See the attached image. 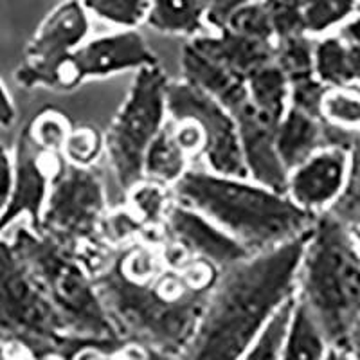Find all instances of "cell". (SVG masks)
Wrapping results in <instances>:
<instances>
[{"label":"cell","mask_w":360,"mask_h":360,"mask_svg":"<svg viewBox=\"0 0 360 360\" xmlns=\"http://www.w3.org/2000/svg\"><path fill=\"white\" fill-rule=\"evenodd\" d=\"M107 217L101 176L92 166L62 160L53 173L38 233L47 234L78 256L90 274H98L110 259L99 242Z\"/></svg>","instance_id":"obj_7"},{"label":"cell","mask_w":360,"mask_h":360,"mask_svg":"<svg viewBox=\"0 0 360 360\" xmlns=\"http://www.w3.org/2000/svg\"><path fill=\"white\" fill-rule=\"evenodd\" d=\"M146 24L155 31L180 37H197L207 27L205 0H150Z\"/></svg>","instance_id":"obj_20"},{"label":"cell","mask_w":360,"mask_h":360,"mask_svg":"<svg viewBox=\"0 0 360 360\" xmlns=\"http://www.w3.org/2000/svg\"><path fill=\"white\" fill-rule=\"evenodd\" d=\"M348 152L323 148L288 173L287 191L297 205L315 213L335 200L346 182Z\"/></svg>","instance_id":"obj_15"},{"label":"cell","mask_w":360,"mask_h":360,"mask_svg":"<svg viewBox=\"0 0 360 360\" xmlns=\"http://www.w3.org/2000/svg\"><path fill=\"white\" fill-rule=\"evenodd\" d=\"M6 356H9L8 346H4V344H0V359H6Z\"/></svg>","instance_id":"obj_43"},{"label":"cell","mask_w":360,"mask_h":360,"mask_svg":"<svg viewBox=\"0 0 360 360\" xmlns=\"http://www.w3.org/2000/svg\"><path fill=\"white\" fill-rule=\"evenodd\" d=\"M166 110L175 121L191 119L202 128V153L214 173L238 179L249 176L236 121L217 98L186 79L169 83L166 90Z\"/></svg>","instance_id":"obj_9"},{"label":"cell","mask_w":360,"mask_h":360,"mask_svg":"<svg viewBox=\"0 0 360 360\" xmlns=\"http://www.w3.org/2000/svg\"><path fill=\"white\" fill-rule=\"evenodd\" d=\"M224 25L236 31V33L245 34V37L276 41L274 29H272L270 13L265 4V0H250L247 4L236 8L231 13L229 18L225 20Z\"/></svg>","instance_id":"obj_29"},{"label":"cell","mask_w":360,"mask_h":360,"mask_svg":"<svg viewBox=\"0 0 360 360\" xmlns=\"http://www.w3.org/2000/svg\"><path fill=\"white\" fill-rule=\"evenodd\" d=\"M288 85H290V90H288L290 107L299 108L314 117H323V99L326 96L328 86L315 74L294 79Z\"/></svg>","instance_id":"obj_35"},{"label":"cell","mask_w":360,"mask_h":360,"mask_svg":"<svg viewBox=\"0 0 360 360\" xmlns=\"http://www.w3.org/2000/svg\"><path fill=\"white\" fill-rule=\"evenodd\" d=\"M323 117L342 127L360 124V94L349 90L328 89L323 99Z\"/></svg>","instance_id":"obj_34"},{"label":"cell","mask_w":360,"mask_h":360,"mask_svg":"<svg viewBox=\"0 0 360 360\" xmlns=\"http://www.w3.org/2000/svg\"><path fill=\"white\" fill-rule=\"evenodd\" d=\"M242 180L220 173L186 172L175 182V195L180 204L200 211L252 254L310 233L315 213L285 193Z\"/></svg>","instance_id":"obj_3"},{"label":"cell","mask_w":360,"mask_h":360,"mask_svg":"<svg viewBox=\"0 0 360 360\" xmlns=\"http://www.w3.org/2000/svg\"><path fill=\"white\" fill-rule=\"evenodd\" d=\"M348 352H349V355H352V356H356V359H360V317L356 319L355 326H353L352 333H349Z\"/></svg>","instance_id":"obj_41"},{"label":"cell","mask_w":360,"mask_h":360,"mask_svg":"<svg viewBox=\"0 0 360 360\" xmlns=\"http://www.w3.org/2000/svg\"><path fill=\"white\" fill-rule=\"evenodd\" d=\"M356 9H359V11H360V0H359V6H356Z\"/></svg>","instance_id":"obj_45"},{"label":"cell","mask_w":360,"mask_h":360,"mask_svg":"<svg viewBox=\"0 0 360 360\" xmlns=\"http://www.w3.org/2000/svg\"><path fill=\"white\" fill-rule=\"evenodd\" d=\"M295 307V295L285 299L281 307L270 315L250 348L247 349L245 359H279L285 348V340L290 328L292 311Z\"/></svg>","instance_id":"obj_24"},{"label":"cell","mask_w":360,"mask_h":360,"mask_svg":"<svg viewBox=\"0 0 360 360\" xmlns=\"http://www.w3.org/2000/svg\"><path fill=\"white\" fill-rule=\"evenodd\" d=\"M349 229L353 231V236H355V240L359 242V245H360V220L356 221V224H353Z\"/></svg>","instance_id":"obj_42"},{"label":"cell","mask_w":360,"mask_h":360,"mask_svg":"<svg viewBox=\"0 0 360 360\" xmlns=\"http://www.w3.org/2000/svg\"><path fill=\"white\" fill-rule=\"evenodd\" d=\"M220 269L204 258L166 265L146 281L130 278L114 256L92 276L119 337L148 356H182L197 333Z\"/></svg>","instance_id":"obj_1"},{"label":"cell","mask_w":360,"mask_h":360,"mask_svg":"<svg viewBox=\"0 0 360 360\" xmlns=\"http://www.w3.org/2000/svg\"><path fill=\"white\" fill-rule=\"evenodd\" d=\"M231 114L236 121L240 144H242L243 159H245L249 175L265 188L287 193L288 169L283 166L278 150H276L278 127L269 123L256 110L250 98L245 99L242 105H238Z\"/></svg>","instance_id":"obj_14"},{"label":"cell","mask_w":360,"mask_h":360,"mask_svg":"<svg viewBox=\"0 0 360 360\" xmlns=\"http://www.w3.org/2000/svg\"><path fill=\"white\" fill-rule=\"evenodd\" d=\"M189 44L243 79L258 67L274 62L276 41L245 37L225 25L214 33L193 37Z\"/></svg>","instance_id":"obj_16"},{"label":"cell","mask_w":360,"mask_h":360,"mask_svg":"<svg viewBox=\"0 0 360 360\" xmlns=\"http://www.w3.org/2000/svg\"><path fill=\"white\" fill-rule=\"evenodd\" d=\"M11 245L56 308L69 335L123 340L103 307L92 274L76 254L31 227L17 231Z\"/></svg>","instance_id":"obj_5"},{"label":"cell","mask_w":360,"mask_h":360,"mask_svg":"<svg viewBox=\"0 0 360 360\" xmlns=\"http://www.w3.org/2000/svg\"><path fill=\"white\" fill-rule=\"evenodd\" d=\"M182 70L186 82L217 98L229 112L249 99L247 79L221 67L220 63L195 49L191 44L186 45L182 51Z\"/></svg>","instance_id":"obj_17"},{"label":"cell","mask_w":360,"mask_h":360,"mask_svg":"<svg viewBox=\"0 0 360 360\" xmlns=\"http://www.w3.org/2000/svg\"><path fill=\"white\" fill-rule=\"evenodd\" d=\"M274 62L285 72L288 83L294 79L311 76L314 72V45L307 34L278 38L276 40Z\"/></svg>","instance_id":"obj_25"},{"label":"cell","mask_w":360,"mask_h":360,"mask_svg":"<svg viewBox=\"0 0 360 360\" xmlns=\"http://www.w3.org/2000/svg\"><path fill=\"white\" fill-rule=\"evenodd\" d=\"M205 2H207V24L217 31L225 24L234 9L247 4L250 0H205Z\"/></svg>","instance_id":"obj_38"},{"label":"cell","mask_w":360,"mask_h":360,"mask_svg":"<svg viewBox=\"0 0 360 360\" xmlns=\"http://www.w3.org/2000/svg\"><path fill=\"white\" fill-rule=\"evenodd\" d=\"M297 279L299 295L337 352L332 356L349 355V333L360 317V252L352 229L330 211L315 217Z\"/></svg>","instance_id":"obj_4"},{"label":"cell","mask_w":360,"mask_h":360,"mask_svg":"<svg viewBox=\"0 0 360 360\" xmlns=\"http://www.w3.org/2000/svg\"><path fill=\"white\" fill-rule=\"evenodd\" d=\"M162 229L173 242L180 243L188 252L197 258H204L225 269L249 258L250 250L231 236L220 225L209 220L197 209L184 204H172L164 217Z\"/></svg>","instance_id":"obj_12"},{"label":"cell","mask_w":360,"mask_h":360,"mask_svg":"<svg viewBox=\"0 0 360 360\" xmlns=\"http://www.w3.org/2000/svg\"><path fill=\"white\" fill-rule=\"evenodd\" d=\"M175 135L180 146L188 153L202 152L204 150V131L195 121L186 119V121H175Z\"/></svg>","instance_id":"obj_36"},{"label":"cell","mask_w":360,"mask_h":360,"mask_svg":"<svg viewBox=\"0 0 360 360\" xmlns=\"http://www.w3.org/2000/svg\"><path fill=\"white\" fill-rule=\"evenodd\" d=\"M247 90L256 110L278 127L281 117L287 112L288 79L276 62L265 63L247 76Z\"/></svg>","instance_id":"obj_21"},{"label":"cell","mask_w":360,"mask_h":360,"mask_svg":"<svg viewBox=\"0 0 360 360\" xmlns=\"http://www.w3.org/2000/svg\"><path fill=\"white\" fill-rule=\"evenodd\" d=\"M314 72L326 86L360 83V45L326 37L314 45Z\"/></svg>","instance_id":"obj_19"},{"label":"cell","mask_w":360,"mask_h":360,"mask_svg":"<svg viewBox=\"0 0 360 360\" xmlns=\"http://www.w3.org/2000/svg\"><path fill=\"white\" fill-rule=\"evenodd\" d=\"M13 180H15V162L9 157L8 150L0 144V214L4 213L11 198Z\"/></svg>","instance_id":"obj_37"},{"label":"cell","mask_w":360,"mask_h":360,"mask_svg":"<svg viewBox=\"0 0 360 360\" xmlns=\"http://www.w3.org/2000/svg\"><path fill=\"white\" fill-rule=\"evenodd\" d=\"M188 152L180 146L175 128L166 124L148 146L144 155V175L159 184H175L186 173Z\"/></svg>","instance_id":"obj_23"},{"label":"cell","mask_w":360,"mask_h":360,"mask_svg":"<svg viewBox=\"0 0 360 360\" xmlns=\"http://www.w3.org/2000/svg\"><path fill=\"white\" fill-rule=\"evenodd\" d=\"M150 65H159L155 53L148 47L143 34L128 29L79 45L63 65L60 86L74 89L85 79L103 78L128 69L139 70Z\"/></svg>","instance_id":"obj_11"},{"label":"cell","mask_w":360,"mask_h":360,"mask_svg":"<svg viewBox=\"0 0 360 360\" xmlns=\"http://www.w3.org/2000/svg\"><path fill=\"white\" fill-rule=\"evenodd\" d=\"M86 11L96 18L119 25V27H135L146 22L150 0H82Z\"/></svg>","instance_id":"obj_27"},{"label":"cell","mask_w":360,"mask_h":360,"mask_svg":"<svg viewBox=\"0 0 360 360\" xmlns=\"http://www.w3.org/2000/svg\"><path fill=\"white\" fill-rule=\"evenodd\" d=\"M0 344L37 359H78L89 340L67 333L31 270L0 238Z\"/></svg>","instance_id":"obj_6"},{"label":"cell","mask_w":360,"mask_h":360,"mask_svg":"<svg viewBox=\"0 0 360 360\" xmlns=\"http://www.w3.org/2000/svg\"><path fill=\"white\" fill-rule=\"evenodd\" d=\"M359 0H301L307 33H326L353 15Z\"/></svg>","instance_id":"obj_26"},{"label":"cell","mask_w":360,"mask_h":360,"mask_svg":"<svg viewBox=\"0 0 360 360\" xmlns=\"http://www.w3.org/2000/svg\"><path fill=\"white\" fill-rule=\"evenodd\" d=\"M53 153L45 152L31 137L29 127L22 130L15 153V180H13V193L8 207L0 214V231H4L9 224L25 214L31 220V229L34 233L40 231L41 213L47 200L51 188L49 166L45 157Z\"/></svg>","instance_id":"obj_13"},{"label":"cell","mask_w":360,"mask_h":360,"mask_svg":"<svg viewBox=\"0 0 360 360\" xmlns=\"http://www.w3.org/2000/svg\"><path fill=\"white\" fill-rule=\"evenodd\" d=\"M349 153H352L349 173L346 175L342 191L328 211L342 224L352 227L360 220V144H356Z\"/></svg>","instance_id":"obj_30"},{"label":"cell","mask_w":360,"mask_h":360,"mask_svg":"<svg viewBox=\"0 0 360 360\" xmlns=\"http://www.w3.org/2000/svg\"><path fill=\"white\" fill-rule=\"evenodd\" d=\"M339 37L348 44L360 45V15L355 18H349L348 22H342L339 29Z\"/></svg>","instance_id":"obj_40"},{"label":"cell","mask_w":360,"mask_h":360,"mask_svg":"<svg viewBox=\"0 0 360 360\" xmlns=\"http://www.w3.org/2000/svg\"><path fill=\"white\" fill-rule=\"evenodd\" d=\"M89 11L82 0H67L49 13L25 53L15 79L25 89L60 86L62 69L89 33Z\"/></svg>","instance_id":"obj_10"},{"label":"cell","mask_w":360,"mask_h":360,"mask_svg":"<svg viewBox=\"0 0 360 360\" xmlns=\"http://www.w3.org/2000/svg\"><path fill=\"white\" fill-rule=\"evenodd\" d=\"M323 148V117L288 107L276 130V150L288 173Z\"/></svg>","instance_id":"obj_18"},{"label":"cell","mask_w":360,"mask_h":360,"mask_svg":"<svg viewBox=\"0 0 360 360\" xmlns=\"http://www.w3.org/2000/svg\"><path fill=\"white\" fill-rule=\"evenodd\" d=\"M168 78L159 65L139 69L127 101L115 115L105 137L119 188L130 191L144 176V155L148 146L164 127Z\"/></svg>","instance_id":"obj_8"},{"label":"cell","mask_w":360,"mask_h":360,"mask_svg":"<svg viewBox=\"0 0 360 360\" xmlns=\"http://www.w3.org/2000/svg\"><path fill=\"white\" fill-rule=\"evenodd\" d=\"M326 337L319 321L301 295L295 297L290 328L283 348V359H323L326 355Z\"/></svg>","instance_id":"obj_22"},{"label":"cell","mask_w":360,"mask_h":360,"mask_svg":"<svg viewBox=\"0 0 360 360\" xmlns=\"http://www.w3.org/2000/svg\"><path fill=\"white\" fill-rule=\"evenodd\" d=\"M31 137L40 148L49 153H62L63 144H65L67 135L70 127L67 119L56 110H45L41 114L34 115L33 121L27 124Z\"/></svg>","instance_id":"obj_31"},{"label":"cell","mask_w":360,"mask_h":360,"mask_svg":"<svg viewBox=\"0 0 360 360\" xmlns=\"http://www.w3.org/2000/svg\"><path fill=\"white\" fill-rule=\"evenodd\" d=\"M310 233L221 269L184 359L245 356L266 319L294 294Z\"/></svg>","instance_id":"obj_2"},{"label":"cell","mask_w":360,"mask_h":360,"mask_svg":"<svg viewBox=\"0 0 360 360\" xmlns=\"http://www.w3.org/2000/svg\"><path fill=\"white\" fill-rule=\"evenodd\" d=\"M130 202L134 214L139 217L144 227L148 229H162L164 217L172 204L168 202V193L162 189V184H135L130 189Z\"/></svg>","instance_id":"obj_28"},{"label":"cell","mask_w":360,"mask_h":360,"mask_svg":"<svg viewBox=\"0 0 360 360\" xmlns=\"http://www.w3.org/2000/svg\"><path fill=\"white\" fill-rule=\"evenodd\" d=\"M17 121V108L13 105L11 96L6 90L4 83L0 82V127H13Z\"/></svg>","instance_id":"obj_39"},{"label":"cell","mask_w":360,"mask_h":360,"mask_svg":"<svg viewBox=\"0 0 360 360\" xmlns=\"http://www.w3.org/2000/svg\"><path fill=\"white\" fill-rule=\"evenodd\" d=\"M103 148H105V139L96 128L79 127L69 131L62 153L70 164L92 166L101 155Z\"/></svg>","instance_id":"obj_32"},{"label":"cell","mask_w":360,"mask_h":360,"mask_svg":"<svg viewBox=\"0 0 360 360\" xmlns=\"http://www.w3.org/2000/svg\"><path fill=\"white\" fill-rule=\"evenodd\" d=\"M270 13V22L278 38L307 34L301 0H265Z\"/></svg>","instance_id":"obj_33"},{"label":"cell","mask_w":360,"mask_h":360,"mask_svg":"<svg viewBox=\"0 0 360 360\" xmlns=\"http://www.w3.org/2000/svg\"><path fill=\"white\" fill-rule=\"evenodd\" d=\"M355 92H359V94H360V85L356 86V89H355Z\"/></svg>","instance_id":"obj_44"}]
</instances>
